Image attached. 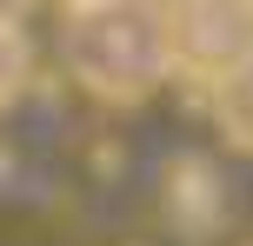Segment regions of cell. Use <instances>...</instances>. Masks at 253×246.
<instances>
[{"label": "cell", "mask_w": 253, "mask_h": 246, "mask_svg": "<svg viewBox=\"0 0 253 246\" xmlns=\"http://www.w3.org/2000/svg\"><path fill=\"white\" fill-rule=\"evenodd\" d=\"M60 67L87 100L140 106L173 80L160 0H100L60 13Z\"/></svg>", "instance_id": "obj_1"}, {"label": "cell", "mask_w": 253, "mask_h": 246, "mask_svg": "<svg viewBox=\"0 0 253 246\" xmlns=\"http://www.w3.org/2000/svg\"><path fill=\"white\" fill-rule=\"evenodd\" d=\"M167 60L180 80L213 87L227 67L253 53V0H160Z\"/></svg>", "instance_id": "obj_2"}, {"label": "cell", "mask_w": 253, "mask_h": 246, "mask_svg": "<svg viewBox=\"0 0 253 246\" xmlns=\"http://www.w3.org/2000/svg\"><path fill=\"white\" fill-rule=\"evenodd\" d=\"M207 93H213V127H220V140H227L233 153H253V53H247L240 67H227Z\"/></svg>", "instance_id": "obj_3"}, {"label": "cell", "mask_w": 253, "mask_h": 246, "mask_svg": "<svg viewBox=\"0 0 253 246\" xmlns=\"http://www.w3.org/2000/svg\"><path fill=\"white\" fill-rule=\"evenodd\" d=\"M27 87H34V40H27V27L13 20L7 7H0V113H7Z\"/></svg>", "instance_id": "obj_4"}, {"label": "cell", "mask_w": 253, "mask_h": 246, "mask_svg": "<svg viewBox=\"0 0 253 246\" xmlns=\"http://www.w3.org/2000/svg\"><path fill=\"white\" fill-rule=\"evenodd\" d=\"M53 7H60V13H74V7H100V0H53Z\"/></svg>", "instance_id": "obj_5"}]
</instances>
